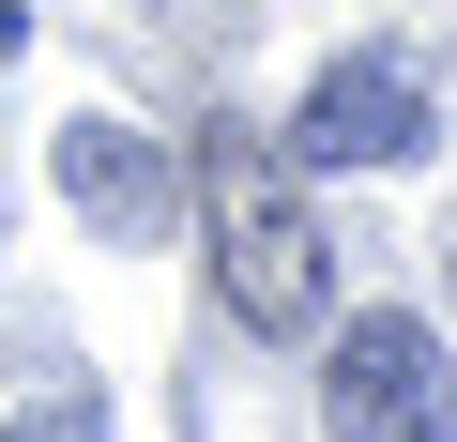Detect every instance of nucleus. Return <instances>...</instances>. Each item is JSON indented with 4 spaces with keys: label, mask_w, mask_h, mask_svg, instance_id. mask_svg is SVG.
I'll list each match as a JSON object with an SVG mask.
<instances>
[{
    "label": "nucleus",
    "mask_w": 457,
    "mask_h": 442,
    "mask_svg": "<svg viewBox=\"0 0 457 442\" xmlns=\"http://www.w3.org/2000/svg\"><path fill=\"white\" fill-rule=\"evenodd\" d=\"M62 198L92 213L107 245H168V213H183V183H168V153L122 122V107H92V122H62Z\"/></svg>",
    "instance_id": "nucleus-4"
},
{
    "label": "nucleus",
    "mask_w": 457,
    "mask_h": 442,
    "mask_svg": "<svg viewBox=\"0 0 457 442\" xmlns=\"http://www.w3.org/2000/svg\"><path fill=\"white\" fill-rule=\"evenodd\" d=\"M0 442H107V396H46V412H16Z\"/></svg>",
    "instance_id": "nucleus-5"
},
{
    "label": "nucleus",
    "mask_w": 457,
    "mask_h": 442,
    "mask_svg": "<svg viewBox=\"0 0 457 442\" xmlns=\"http://www.w3.org/2000/svg\"><path fill=\"white\" fill-rule=\"evenodd\" d=\"M320 412H336V442H457V366H442V336L411 305H366L336 336Z\"/></svg>",
    "instance_id": "nucleus-2"
},
{
    "label": "nucleus",
    "mask_w": 457,
    "mask_h": 442,
    "mask_svg": "<svg viewBox=\"0 0 457 442\" xmlns=\"http://www.w3.org/2000/svg\"><path fill=\"white\" fill-rule=\"evenodd\" d=\"M290 153H305V168H411V153H427V77H411V62H336V77L305 92Z\"/></svg>",
    "instance_id": "nucleus-3"
},
{
    "label": "nucleus",
    "mask_w": 457,
    "mask_h": 442,
    "mask_svg": "<svg viewBox=\"0 0 457 442\" xmlns=\"http://www.w3.org/2000/svg\"><path fill=\"white\" fill-rule=\"evenodd\" d=\"M198 229H213V290L260 336H320L336 275H320V213H305V183H290L275 138H245V122L198 138Z\"/></svg>",
    "instance_id": "nucleus-1"
}]
</instances>
